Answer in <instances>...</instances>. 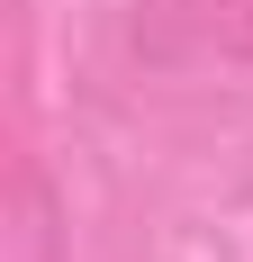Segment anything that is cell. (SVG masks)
Here are the masks:
<instances>
[{
	"instance_id": "obj_2",
	"label": "cell",
	"mask_w": 253,
	"mask_h": 262,
	"mask_svg": "<svg viewBox=\"0 0 253 262\" xmlns=\"http://www.w3.org/2000/svg\"><path fill=\"white\" fill-rule=\"evenodd\" d=\"M9 262H64V226H54L46 172H18V217H9Z\"/></svg>"
},
{
	"instance_id": "obj_1",
	"label": "cell",
	"mask_w": 253,
	"mask_h": 262,
	"mask_svg": "<svg viewBox=\"0 0 253 262\" xmlns=\"http://www.w3.org/2000/svg\"><path fill=\"white\" fill-rule=\"evenodd\" d=\"M126 46L145 73H253V0H136Z\"/></svg>"
}]
</instances>
